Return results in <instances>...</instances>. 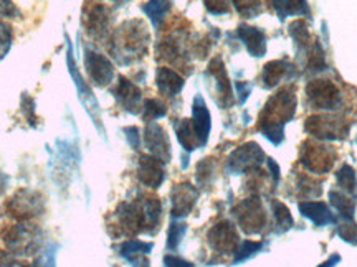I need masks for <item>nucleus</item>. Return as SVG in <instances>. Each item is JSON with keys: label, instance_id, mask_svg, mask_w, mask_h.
<instances>
[{"label": "nucleus", "instance_id": "nucleus-26", "mask_svg": "<svg viewBox=\"0 0 357 267\" xmlns=\"http://www.w3.org/2000/svg\"><path fill=\"white\" fill-rule=\"evenodd\" d=\"M142 10L147 13L151 20H153L154 25H159L162 22L166 13L169 12V0H149Z\"/></svg>", "mask_w": 357, "mask_h": 267}, {"label": "nucleus", "instance_id": "nucleus-21", "mask_svg": "<svg viewBox=\"0 0 357 267\" xmlns=\"http://www.w3.org/2000/svg\"><path fill=\"white\" fill-rule=\"evenodd\" d=\"M291 70H293L291 65L287 63L284 60L270 61V63L265 65V68H263V74H261L263 84H265L266 88H275L281 79L288 76V73Z\"/></svg>", "mask_w": 357, "mask_h": 267}, {"label": "nucleus", "instance_id": "nucleus-20", "mask_svg": "<svg viewBox=\"0 0 357 267\" xmlns=\"http://www.w3.org/2000/svg\"><path fill=\"white\" fill-rule=\"evenodd\" d=\"M300 211L303 216L310 218V220L318 226L331 225V222L336 221V218L333 216L328 204L323 202H303L300 203Z\"/></svg>", "mask_w": 357, "mask_h": 267}, {"label": "nucleus", "instance_id": "nucleus-43", "mask_svg": "<svg viewBox=\"0 0 357 267\" xmlns=\"http://www.w3.org/2000/svg\"><path fill=\"white\" fill-rule=\"evenodd\" d=\"M7 181H8V177L3 175V173L0 172V193H3V191H6Z\"/></svg>", "mask_w": 357, "mask_h": 267}, {"label": "nucleus", "instance_id": "nucleus-37", "mask_svg": "<svg viewBox=\"0 0 357 267\" xmlns=\"http://www.w3.org/2000/svg\"><path fill=\"white\" fill-rule=\"evenodd\" d=\"M164 266L166 267H195L194 264H190V262L182 259V257L171 256V254L164 257Z\"/></svg>", "mask_w": 357, "mask_h": 267}, {"label": "nucleus", "instance_id": "nucleus-31", "mask_svg": "<svg viewBox=\"0 0 357 267\" xmlns=\"http://www.w3.org/2000/svg\"><path fill=\"white\" fill-rule=\"evenodd\" d=\"M12 26L6 24V22H0V60L7 56V53L12 48Z\"/></svg>", "mask_w": 357, "mask_h": 267}, {"label": "nucleus", "instance_id": "nucleus-32", "mask_svg": "<svg viewBox=\"0 0 357 267\" xmlns=\"http://www.w3.org/2000/svg\"><path fill=\"white\" fill-rule=\"evenodd\" d=\"M236 12L243 17H257L260 12V0H231Z\"/></svg>", "mask_w": 357, "mask_h": 267}, {"label": "nucleus", "instance_id": "nucleus-33", "mask_svg": "<svg viewBox=\"0 0 357 267\" xmlns=\"http://www.w3.org/2000/svg\"><path fill=\"white\" fill-rule=\"evenodd\" d=\"M187 231V225L184 222H177L174 221L169 228V234H167V248L169 249H176L178 246V243L182 241Z\"/></svg>", "mask_w": 357, "mask_h": 267}, {"label": "nucleus", "instance_id": "nucleus-40", "mask_svg": "<svg viewBox=\"0 0 357 267\" xmlns=\"http://www.w3.org/2000/svg\"><path fill=\"white\" fill-rule=\"evenodd\" d=\"M236 89H238L240 102H245V99H247L250 95V84L240 81V83H236Z\"/></svg>", "mask_w": 357, "mask_h": 267}, {"label": "nucleus", "instance_id": "nucleus-34", "mask_svg": "<svg viewBox=\"0 0 357 267\" xmlns=\"http://www.w3.org/2000/svg\"><path fill=\"white\" fill-rule=\"evenodd\" d=\"M337 234L341 236L346 243L357 244V226L354 225V222H347V225L339 226Z\"/></svg>", "mask_w": 357, "mask_h": 267}, {"label": "nucleus", "instance_id": "nucleus-36", "mask_svg": "<svg viewBox=\"0 0 357 267\" xmlns=\"http://www.w3.org/2000/svg\"><path fill=\"white\" fill-rule=\"evenodd\" d=\"M33 106H35V102H33L32 97L24 96V99H22V111H24L26 119H29V122L32 124V126H35V121H37V119H35V115H33V111H35Z\"/></svg>", "mask_w": 357, "mask_h": 267}, {"label": "nucleus", "instance_id": "nucleus-16", "mask_svg": "<svg viewBox=\"0 0 357 267\" xmlns=\"http://www.w3.org/2000/svg\"><path fill=\"white\" fill-rule=\"evenodd\" d=\"M197 190L190 184H181L172 190V216H187L197 202Z\"/></svg>", "mask_w": 357, "mask_h": 267}, {"label": "nucleus", "instance_id": "nucleus-39", "mask_svg": "<svg viewBox=\"0 0 357 267\" xmlns=\"http://www.w3.org/2000/svg\"><path fill=\"white\" fill-rule=\"evenodd\" d=\"M124 132H126L129 144H131L134 149H137V147H139V131H137L136 127H128L124 129Z\"/></svg>", "mask_w": 357, "mask_h": 267}, {"label": "nucleus", "instance_id": "nucleus-6", "mask_svg": "<svg viewBox=\"0 0 357 267\" xmlns=\"http://www.w3.org/2000/svg\"><path fill=\"white\" fill-rule=\"evenodd\" d=\"M306 131L312 136L326 140L344 139L347 136V124L342 119L329 115H312L305 124Z\"/></svg>", "mask_w": 357, "mask_h": 267}, {"label": "nucleus", "instance_id": "nucleus-19", "mask_svg": "<svg viewBox=\"0 0 357 267\" xmlns=\"http://www.w3.org/2000/svg\"><path fill=\"white\" fill-rule=\"evenodd\" d=\"M155 83H158L159 91L164 96H177L182 91V88H184V78L177 74L174 70L166 68V66L158 70Z\"/></svg>", "mask_w": 357, "mask_h": 267}, {"label": "nucleus", "instance_id": "nucleus-38", "mask_svg": "<svg viewBox=\"0 0 357 267\" xmlns=\"http://www.w3.org/2000/svg\"><path fill=\"white\" fill-rule=\"evenodd\" d=\"M0 12L7 17H15L19 13L17 7L12 3V0H0Z\"/></svg>", "mask_w": 357, "mask_h": 267}, {"label": "nucleus", "instance_id": "nucleus-23", "mask_svg": "<svg viewBox=\"0 0 357 267\" xmlns=\"http://www.w3.org/2000/svg\"><path fill=\"white\" fill-rule=\"evenodd\" d=\"M211 73L213 78L217 79V89L218 95H220L223 99H227V104H231V89H230V81L229 76L225 73V66H223L220 58H215V60L211 63Z\"/></svg>", "mask_w": 357, "mask_h": 267}, {"label": "nucleus", "instance_id": "nucleus-2", "mask_svg": "<svg viewBox=\"0 0 357 267\" xmlns=\"http://www.w3.org/2000/svg\"><path fill=\"white\" fill-rule=\"evenodd\" d=\"M147 42L149 33L141 20L126 22L114 37V53H119L121 56H141L146 53Z\"/></svg>", "mask_w": 357, "mask_h": 267}, {"label": "nucleus", "instance_id": "nucleus-12", "mask_svg": "<svg viewBox=\"0 0 357 267\" xmlns=\"http://www.w3.org/2000/svg\"><path fill=\"white\" fill-rule=\"evenodd\" d=\"M114 97L128 113L137 114L142 109L141 89L126 78H119L118 88L114 89Z\"/></svg>", "mask_w": 357, "mask_h": 267}, {"label": "nucleus", "instance_id": "nucleus-7", "mask_svg": "<svg viewBox=\"0 0 357 267\" xmlns=\"http://www.w3.org/2000/svg\"><path fill=\"white\" fill-rule=\"evenodd\" d=\"M84 65H86V71L91 78V81L96 86H108L114 78V66L106 56L96 51H86L84 55Z\"/></svg>", "mask_w": 357, "mask_h": 267}, {"label": "nucleus", "instance_id": "nucleus-8", "mask_svg": "<svg viewBox=\"0 0 357 267\" xmlns=\"http://www.w3.org/2000/svg\"><path fill=\"white\" fill-rule=\"evenodd\" d=\"M236 218H238L240 226L247 233H258V231H261L266 221L265 211H263L261 203L258 202V198H250L240 203Z\"/></svg>", "mask_w": 357, "mask_h": 267}, {"label": "nucleus", "instance_id": "nucleus-41", "mask_svg": "<svg viewBox=\"0 0 357 267\" xmlns=\"http://www.w3.org/2000/svg\"><path fill=\"white\" fill-rule=\"evenodd\" d=\"M266 163H268V167H270L271 175H273V178H275V184H276V181L280 180V167L276 165L273 159H266Z\"/></svg>", "mask_w": 357, "mask_h": 267}, {"label": "nucleus", "instance_id": "nucleus-17", "mask_svg": "<svg viewBox=\"0 0 357 267\" xmlns=\"http://www.w3.org/2000/svg\"><path fill=\"white\" fill-rule=\"evenodd\" d=\"M153 243L129 239V241L121 244L119 254H121L128 262H131L132 267H149V261L146 259V256L153 251Z\"/></svg>", "mask_w": 357, "mask_h": 267}, {"label": "nucleus", "instance_id": "nucleus-18", "mask_svg": "<svg viewBox=\"0 0 357 267\" xmlns=\"http://www.w3.org/2000/svg\"><path fill=\"white\" fill-rule=\"evenodd\" d=\"M236 35L242 40L250 55L260 58L266 53V37L261 30L250 25H240L236 30Z\"/></svg>", "mask_w": 357, "mask_h": 267}, {"label": "nucleus", "instance_id": "nucleus-13", "mask_svg": "<svg viewBox=\"0 0 357 267\" xmlns=\"http://www.w3.org/2000/svg\"><path fill=\"white\" fill-rule=\"evenodd\" d=\"M192 127H194L195 136H197L200 145L207 144L212 121H211V113H208L204 97L200 95L195 96L194 106H192Z\"/></svg>", "mask_w": 357, "mask_h": 267}, {"label": "nucleus", "instance_id": "nucleus-35", "mask_svg": "<svg viewBox=\"0 0 357 267\" xmlns=\"http://www.w3.org/2000/svg\"><path fill=\"white\" fill-rule=\"evenodd\" d=\"M205 7L211 13H215V15H222V13H227L230 8V0H204Z\"/></svg>", "mask_w": 357, "mask_h": 267}, {"label": "nucleus", "instance_id": "nucleus-10", "mask_svg": "<svg viewBox=\"0 0 357 267\" xmlns=\"http://www.w3.org/2000/svg\"><path fill=\"white\" fill-rule=\"evenodd\" d=\"M144 142L147 149H149L151 155H154L155 159L162 160V162L171 160V142H169L166 131L160 126H158V124L151 122L149 126L146 127Z\"/></svg>", "mask_w": 357, "mask_h": 267}, {"label": "nucleus", "instance_id": "nucleus-27", "mask_svg": "<svg viewBox=\"0 0 357 267\" xmlns=\"http://www.w3.org/2000/svg\"><path fill=\"white\" fill-rule=\"evenodd\" d=\"M336 180L341 188H344L347 193L356 195L357 193V177L354 168L349 165H344L336 173Z\"/></svg>", "mask_w": 357, "mask_h": 267}, {"label": "nucleus", "instance_id": "nucleus-22", "mask_svg": "<svg viewBox=\"0 0 357 267\" xmlns=\"http://www.w3.org/2000/svg\"><path fill=\"white\" fill-rule=\"evenodd\" d=\"M273 7L280 20L293 15H310V7L306 0H273Z\"/></svg>", "mask_w": 357, "mask_h": 267}, {"label": "nucleus", "instance_id": "nucleus-1", "mask_svg": "<svg viewBox=\"0 0 357 267\" xmlns=\"http://www.w3.org/2000/svg\"><path fill=\"white\" fill-rule=\"evenodd\" d=\"M296 111V96L291 88H283L266 102L260 115V129L268 140L280 145L283 142V127Z\"/></svg>", "mask_w": 357, "mask_h": 267}, {"label": "nucleus", "instance_id": "nucleus-42", "mask_svg": "<svg viewBox=\"0 0 357 267\" xmlns=\"http://www.w3.org/2000/svg\"><path fill=\"white\" fill-rule=\"evenodd\" d=\"M339 261H341V256H339V254H334L333 257H329V259L326 261L324 264H321V266H318V267H334V266L337 264Z\"/></svg>", "mask_w": 357, "mask_h": 267}, {"label": "nucleus", "instance_id": "nucleus-4", "mask_svg": "<svg viewBox=\"0 0 357 267\" xmlns=\"http://www.w3.org/2000/svg\"><path fill=\"white\" fill-rule=\"evenodd\" d=\"M307 101L311 102L312 108L333 111L341 106V92L328 79H316L306 86Z\"/></svg>", "mask_w": 357, "mask_h": 267}, {"label": "nucleus", "instance_id": "nucleus-25", "mask_svg": "<svg viewBox=\"0 0 357 267\" xmlns=\"http://www.w3.org/2000/svg\"><path fill=\"white\" fill-rule=\"evenodd\" d=\"M329 200H331L333 207L341 213V216H344L346 220H352V216H354V210H356L354 200H351L349 197H346L344 193H341V191H336V190H333L331 193H329Z\"/></svg>", "mask_w": 357, "mask_h": 267}, {"label": "nucleus", "instance_id": "nucleus-9", "mask_svg": "<svg viewBox=\"0 0 357 267\" xmlns=\"http://www.w3.org/2000/svg\"><path fill=\"white\" fill-rule=\"evenodd\" d=\"M83 25L93 38H102L109 26V10L100 3H91L83 12Z\"/></svg>", "mask_w": 357, "mask_h": 267}, {"label": "nucleus", "instance_id": "nucleus-3", "mask_svg": "<svg viewBox=\"0 0 357 267\" xmlns=\"http://www.w3.org/2000/svg\"><path fill=\"white\" fill-rule=\"evenodd\" d=\"M66 63H68V70H70L71 78H73V81H75V86H77V89H78L79 101L83 102L86 113L91 115L93 122H95L98 131H100L101 134H105V127H102L101 119H100V104H98L95 95H93L91 89H89L86 83H84L82 74H79V71L77 70V65H75L73 51H71L70 43H68V53H66Z\"/></svg>", "mask_w": 357, "mask_h": 267}, {"label": "nucleus", "instance_id": "nucleus-11", "mask_svg": "<svg viewBox=\"0 0 357 267\" xmlns=\"http://www.w3.org/2000/svg\"><path fill=\"white\" fill-rule=\"evenodd\" d=\"M208 241H211V246L217 249V251L235 252L236 246H238V236H236V231L231 222L222 221L211 229Z\"/></svg>", "mask_w": 357, "mask_h": 267}, {"label": "nucleus", "instance_id": "nucleus-28", "mask_svg": "<svg viewBox=\"0 0 357 267\" xmlns=\"http://www.w3.org/2000/svg\"><path fill=\"white\" fill-rule=\"evenodd\" d=\"M166 113H167L166 104L160 102L159 99H147L144 102V106H142V114H144L146 122H153L155 119L164 118Z\"/></svg>", "mask_w": 357, "mask_h": 267}, {"label": "nucleus", "instance_id": "nucleus-24", "mask_svg": "<svg viewBox=\"0 0 357 267\" xmlns=\"http://www.w3.org/2000/svg\"><path fill=\"white\" fill-rule=\"evenodd\" d=\"M176 134L178 142H181V145L184 147L187 152H192V150L200 147V142L197 139V136H195L194 127H192V121H189V119H182V121L177 124Z\"/></svg>", "mask_w": 357, "mask_h": 267}, {"label": "nucleus", "instance_id": "nucleus-15", "mask_svg": "<svg viewBox=\"0 0 357 267\" xmlns=\"http://www.w3.org/2000/svg\"><path fill=\"white\" fill-rule=\"evenodd\" d=\"M162 160L155 159L154 155H142L137 167V177L141 184H144L151 188H158L164 181V167Z\"/></svg>", "mask_w": 357, "mask_h": 267}, {"label": "nucleus", "instance_id": "nucleus-14", "mask_svg": "<svg viewBox=\"0 0 357 267\" xmlns=\"http://www.w3.org/2000/svg\"><path fill=\"white\" fill-rule=\"evenodd\" d=\"M303 165H305L307 170L324 173L328 172L329 168L333 167L334 157L333 154L329 152L328 149H324L323 145H305V154L301 157Z\"/></svg>", "mask_w": 357, "mask_h": 267}, {"label": "nucleus", "instance_id": "nucleus-29", "mask_svg": "<svg viewBox=\"0 0 357 267\" xmlns=\"http://www.w3.org/2000/svg\"><path fill=\"white\" fill-rule=\"evenodd\" d=\"M263 248L261 243H257V241H243L240 243V246L236 248L235 251V259H234V264H238V262H243L247 261L248 257H252L253 254H257L258 251Z\"/></svg>", "mask_w": 357, "mask_h": 267}, {"label": "nucleus", "instance_id": "nucleus-30", "mask_svg": "<svg viewBox=\"0 0 357 267\" xmlns=\"http://www.w3.org/2000/svg\"><path fill=\"white\" fill-rule=\"evenodd\" d=\"M273 211H275L276 222H278V228H280L281 233L291 228V226H293V218H291V215H289V210H288L287 207H284L283 203L275 202L273 203Z\"/></svg>", "mask_w": 357, "mask_h": 267}, {"label": "nucleus", "instance_id": "nucleus-5", "mask_svg": "<svg viewBox=\"0 0 357 267\" xmlns=\"http://www.w3.org/2000/svg\"><path fill=\"white\" fill-rule=\"evenodd\" d=\"M265 159V152L260 149V145L255 142H248L238 149L234 150V154L229 157V170L234 173H247L255 170L261 165Z\"/></svg>", "mask_w": 357, "mask_h": 267}]
</instances>
